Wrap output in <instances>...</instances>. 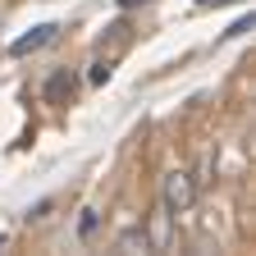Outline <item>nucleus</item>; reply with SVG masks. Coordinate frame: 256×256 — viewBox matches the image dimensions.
I'll list each match as a JSON object with an SVG mask.
<instances>
[{
    "label": "nucleus",
    "instance_id": "5",
    "mask_svg": "<svg viewBox=\"0 0 256 256\" xmlns=\"http://www.w3.org/2000/svg\"><path fill=\"white\" fill-rule=\"evenodd\" d=\"M96 229H101V215H96V210H82V220H78V238L87 242V238H92Z\"/></svg>",
    "mask_w": 256,
    "mask_h": 256
},
{
    "label": "nucleus",
    "instance_id": "10",
    "mask_svg": "<svg viewBox=\"0 0 256 256\" xmlns=\"http://www.w3.org/2000/svg\"><path fill=\"white\" fill-rule=\"evenodd\" d=\"M0 247H5V234H0Z\"/></svg>",
    "mask_w": 256,
    "mask_h": 256
},
{
    "label": "nucleus",
    "instance_id": "8",
    "mask_svg": "<svg viewBox=\"0 0 256 256\" xmlns=\"http://www.w3.org/2000/svg\"><path fill=\"white\" fill-rule=\"evenodd\" d=\"M242 32H252V14H242V18H238L229 32H224V37H242Z\"/></svg>",
    "mask_w": 256,
    "mask_h": 256
},
{
    "label": "nucleus",
    "instance_id": "6",
    "mask_svg": "<svg viewBox=\"0 0 256 256\" xmlns=\"http://www.w3.org/2000/svg\"><path fill=\"white\" fill-rule=\"evenodd\" d=\"M87 82H92V87L110 82V64H106V60H96V64H92V74H87Z\"/></svg>",
    "mask_w": 256,
    "mask_h": 256
},
{
    "label": "nucleus",
    "instance_id": "1",
    "mask_svg": "<svg viewBox=\"0 0 256 256\" xmlns=\"http://www.w3.org/2000/svg\"><path fill=\"white\" fill-rule=\"evenodd\" d=\"M160 202H165L170 215L192 210V202H197V183H192V174L188 170H170L165 178H160Z\"/></svg>",
    "mask_w": 256,
    "mask_h": 256
},
{
    "label": "nucleus",
    "instance_id": "9",
    "mask_svg": "<svg viewBox=\"0 0 256 256\" xmlns=\"http://www.w3.org/2000/svg\"><path fill=\"white\" fill-rule=\"evenodd\" d=\"M133 5H146V0H119V10H133Z\"/></svg>",
    "mask_w": 256,
    "mask_h": 256
},
{
    "label": "nucleus",
    "instance_id": "2",
    "mask_svg": "<svg viewBox=\"0 0 256 256\" xmlns=\"http://www.w3.org/2000/svg\"><path fill=\"white\" fill-rule=\"evenodd\" d=\"M114 252L119 256H142V252H151V234L142 229V224H128V229L114 238Z\"/></svg>",
    "mask_w": 256,
    "mask_h": 256
},
{
    "label": "nucleus",
    "instance_id": "3",
    "mask_svg": "<svg viewBox=\"0 0 256 256\" xmlns=\"http://www.w3.org/2000/svg\"><path fill=\"white\" fill-rule=\"evenodd\" d=\"M55 32H60L55 23H42V28H32L28 37H18V42L10 46V55H32V50H42L46 42H55Z\"/></svg>",
    "mask_w": 256,
    "mask_h": 256
},
{
    "label": "nucleus",
    "instance_id": "7",
    "mask_svg": "<svg viewBox=\"0 0 256 256\" xmlns=\"http://www.w3.org/2000/svg\"><path fill=\"white\" fill-rule=\"evenodd\" d=\"M50 210H55V202L46 197V202H37V206H28V220H46Z\"/></svg>",
    "mask_w": 256,
    "mask_h": 256
},
{
    "label": "nucleus",
    "instance_id": "4",
    "mask_svg": "<svg viewBox=\"0 0 256 256\" xmlns=\"http://www.w3.org/2000/svg\"><path fill=\"white\" fill-rule=\"evenodd\" d=\"M69 92H74V78H69V69H55V74H50V82H46V101H50V106H60Z\"/></svg>",
    "mask_w": 256,
    "mask_h": 256
}]
</instances>
